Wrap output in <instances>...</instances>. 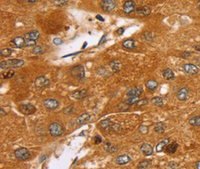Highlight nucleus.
Listing matches in <instances>:
<instances>
[{"label":"nucleus","instance_id":"obj_15","mask_svg":"<svg viewBox=\"0 0 200 169\" xmlns=\"http://www.w3.org/2000/svg\"><path fill=\"white\" fill-rule=\"evenodd\" d=\"M187 95H188V89L184 87V88H182L179 90L178 93H177L176 96L178 100L184 101L187 99Z\"/></svg>","mask_w":200,"mask_h":169},{"label":"nucleus","instance_id":"obj_32","mask_svg":"<svg viewBox=\"0 0 200 169\" xmlns=\"http://www.w3.org/2000/svg\"><path fill=\"white\" fill-rule=\"evenodd\" d=\"M11 53H12V51H11V49L9 48L3 49L1 50V52H0V55H1V56L4 57H8L11 56Z\"/></svg>","mask_w":200,"mask_h":169},{"label":"nucleus","instance_id":"obj_13","mask_svg":"<svg viewBox=\"0 0 200 169\" xmlns=\"http://www.w3.org/2000/svg\"><path fill=\"white\" fill-rule=\"evenodd\" d=\"M87 95H88V92L86 89L83 90H78V91H75L72 93V97L77 100L82 99L86 97Z\"/></svg>","mask_w":200,"mask_h":169},{"label":"nucleus","instance_id":"obj_44","mask_svg":"<svg viewBox=\"0 0 200 169\" xmlns=\"http://www.w3.org/2000/svg\"><path fill=\"white\" fill-rule=\"evenodd\" d=\"M190 55H191V53H190V52H184V53L181 54V57L184 58V59H187V58L188 57H190Z\"/></svg>","mask_w":200,"mask_h":169},{"label":"nucleus","instance_id":"obj_18","mask_svg":"<svg viewBox=\"0 0 200 169\" xmlns=\"http://www.w3.org/2000/svg\"><path fill=\"white\" fill-rule=\"evenodd\" d=\"M13 42L17 48H22L25 44V39L22 37H17L13 39Z\"/></svg>","mask_w":200,"mask_h":169},{"label":"nucleus","instance_id":"obj_19","mask_svg":"<svg viewBox=\"0 0 200 169\" xmlns=\"http://www.w3.org/2000/svg\"><path fill=\"white\" fill-rule=\"evenodd\" d=\"M91 116L88 113H83V114L80 115L76 119V123L78 125L82 124L86 121H88L90 119Z\"/></svg>","mask_w":200,"mask_h":169},{"label":"nucleus","instance_id":"obj_6","mask_svg":"<svg viewBox=\"0 0 200 169\" xmlns=\"http://www.w3.org/2000/svg\"><path fill=\"white\" fill-rule=\"evenodd\" d=\"M19 110L25 115H31L36 113V108L32 105L24 104L19 107Z\"/></svg>","mask_w":200,"mask_h":169},{"label":"nucleus","instance_id":"obj_41","mask_svg":"<svg viewBox=\"0 0 200 169\" xmlns=\"http://www.w3.org/2000/svg\"><path fill=\"white\" fill-rule=\"evenodd\" d=\"M143 38L146 39L147 41H152V33H146L143 34Z\"/></svg>","mask_w":200,"mask_h":169},{"label":"nucleus","instance_id":"obj_52","mask_svg":"<svg viewBox=\"0 0 200 169\" xmlns=\"http://www.w3.org/2000/svg\"><path fill=\"white\" fill-rule=\"evenodd\" d=\"M86 45H87V42H85V43H84V45L83 46V49H85V47H86Z\"/></svg>","mask_w":200,"mask_h":169},{"label":"nucleus","instance_id":"obj_40","mask_svg":"<svg viewBox=\"0 0 200 169\" xmlns=\"http://www.w3.org/2000/svg\"><path fill=\"white\" fill-rule=\"evenodd\" d=\"M102 142V138L100 135H96L94 137V143L95 145H99Z\"/></svg>","mask_w":200,"mask_h":169},{"label":"nucleus","instance_id":"obj_42","mask_svg":"<svg viewBox=\"0 0 200 169\" xmlns=\"http://www.w3.org/2000/svg\"><path fill=\"white\" fill-rule=\"evenodd\" d=\"M53 43H54V45H61V44H62L63 42H62V40L60 38H55V39L53 40Z\"/></svg>","mask_w":200,"mask_h":169},{"label":"nucleus","instance_id":"obj_53","mask_svg":"<svg viewBox=\"0 0 200 169\" xmlns=\"http://www.w3.org/2000/svg\"><path fill=\"white\" fill-rule=\"evenodd\" d=\"M198 63H199V65H200V62H198Z\"/></svg>","mask_w":200,"mask_h":169},{"label":"nucleus","instance_id":"obj_31","mask_svg":"<svg viewBox=\"0 0 200 169\" xmlns=\"http://www.w3.org/2000/svg\"><path fill=\"white\" fill-rule=\"evenodd\" d=\"M154 130L155 133H157L158 134H161L164 133L165 131V127H164V124L163 123H158L156 125V127L154 128Z\"/></svg>","mask_w":200,"mask_h":169},{"label":"nucleus","instance_id":"obj_27","mask_svg":"<svg viewBox=\"0 0 200 169\" xmlns=\"http://www.w3.org/2000/svg\"><path fill=\"white\" fill-rule=\"evenodd\" d=\"M15 75V71L12 69L9 70L8 71L4 72L1 74V79H8L12 78Z\"/></svg>","mask_w":200,"mask_h":169},{"label":"nucleus","instance_id":"obj_7","mask_svg":"<svg viewBox=\"0 0 200 169\" xmlns=\"http://www.w3.org/2000/svg\"><path fill=\"white\" fill-rule=\"evenodd\" d=\"M43 105L50 110H55L59 107V102L53 99H47L43 101Z\"/></svg>","mask_w":200,"mask_h":169},{"label":"nucleus","instance_id":"obj_2","mask_svg":"<svg viewBox=\"0 0 200 169\" xmlns=\"http://www.w3.org/2000/svg\"><path fill=\"white\" fill-rule=\"evenodd\" d=\"M71 76L77 80H82L85 77V70L82 65L74 66L69 69Z\"/></svg>","mask_w":200,"mask_h":169},{"label":"nucleus","instance_id":"obj_26","mask_svg":"<svg viewBox=\"0 0 200 169\" xmlns=\"http://www.w3.org/2000/svg\"><path fill=\"white\" fill-rule=\"evenodd\" d=\"M104 149L109 153H114L117 150L116 147H115L114 145H112L111 143H109V142H107L104 145Z\"/></svg>","mask_w":200,"mask_h":169},{"label":"nucleus","instance_id":"obj_1","mask_svg":"<svg viewBox=\"0 0 200 169\" xmlns=\"http://www.w3.org/2000/svg\"><path fill=\"white\" fill-rule=\"evenodd\" d=\"M24 65V62L22 59H8L6 61H3L0 63V67L1 69H7V68H16L21 67Z\"/></svg>","mask_w":200,"mask_h":169},{"label":"nucleus","instance_id":"obj_48","mask_svg":"<svg viewBox=\"0 0 200 169\" xmlns=\"http://www.w3.org/2000/svg\"><path fill=\"white\" fill-rule=\"evenodd\" d=\"M194 49H195V50L198 51H200V45H197L195 47H194Z\"/></svg>","mask_w":200,"mask_h":169},{"label":"nucleus","instance_id":"obj_21","mask_svg":"<svg viewBox=\"0 0 200 169\" xmlns=\"http://www.w3.org/2000/svg\"><path fill=\"white\" fill-rule=\"evenodd\" d=\"M163 77L167 81L172 80L174 79V73L170 69H166L164 70L163 71Z\"/></svg>","mask_w":200,"mask_h":169},{"label":"nucleus","instance_id":"obj_35","mask_svg":"<svg viewBox=\"0 0 200 169\" xmlns=\"http://www.w3.org/2000/svg\"><path fill=\"white\" fill-rule=\"evenodd\" d=\"M32 53L33 54H36V55L41 54V53H43V49H42V47L36 46V47H35L33 49Z\"/></svg>","mask_w":200,"mask_h":169},{"label":"nucleus","instance_id":"obj_12","mask_svg":"<svg viewBox=\"0 0 200 169\" xmlns=\"http://www.w3.org/2000/svg\"><path fill=\"white\" fill-rule=\"evenodd\" d=\"M140 150L144 156H149L153 153V147L149 144L143 143L141 145Z\"/></svg>","mask_w":200,"mask_h":169},{"label":"nucleus","instance_id":"obj_5","mask_svg":"<svg viewBox=\"0 0 200 169\" xmlns=\"http://www.w3.org/2000/svg\"><path fill=\"white\" fill-rule=\"evenodd\" d=\"M116 6L115 0H101L100 2V7L103 11L109 12L112 11Z\"/></svg>","mask_w":200,"mask_h":169},{"label":"nucleus","instance_id":"obj_9","mask_svg":"<svg viewBox=\"0 0 200 169\" xmlns=\"http://www.w3.org/2000/svg\"><path fill=\"white\" fill-rule=\"evenodd\" d=\"M135 7V3L132 1V0H128V1H127L124 3L123 5V12L126 14H129L134 11Z\"/></svg>","mask_w":200,"mask_h":169},{"label":"nucleus","instance_id":"obj_17","mask_svg":"<svg viewBox=\"0 0 200 169\" xmlns=\"http://www.w3.org/2000/svg\"><path fill=\"white\" fill-rule=\"evenodd\" d=\"M40 36L39 33L36 30H33L31 31L29 33H26L25 35V39L28 40V39H33V40H37L39 39V37Z\"/></svg>","mask_w":200,"mask_h":169},{"label":"nucleus","instance_id":"obj_11","mask_svg":"<svg viewBox=\"0 0 200 169\" xmlns=\"http://www.w3.org/2000/svg\"><path fill=\"white\" fill-rule=\"evenodd\" d=\"M143 93V89L141 87L135 86L134 87L129 89L127 92V95L128 96H135V97H140Z\"/></svg>","mask_w":200,"mask_h":169},{"label":"nucleus","instance_id":"obj_46","mask_svg":"<svg viewBox=\"0 0 200 169\" xmlns=\"http://www.w3.org/2000/svg\"><path fill=\"white\" fill-rule=\"evenodd\" d=\"M96 19L99 20V21H102V22L105 21V19H104L103 18V17H102V16H100V15H97V16H96Z\"/></svg>","mask_w":200,"mask_h":169},{"label":"nucleus","instance_id":"obj_47","mask_svg":"<svg viewBox=\"0 0 200 169\" xmlns=\"http://www.w3.org/2000/svg\"><path fill=\"white\" fill-rule=\"evenodd\" d=\"M45 159H46V156L45 155V154H43V155H42L41 157H40V159H39V162H40V163L43 162V161H45Z\"/></svg>","mask_w":200,"mask_h":169},{"label":"nucleus","instance_id":"obj_20","mask_svg":"<svg viewBox=\"0 0 200 169\" xmlns=\"http://www.w3.org/2000/svg\"><path fill=\"white\" fill-rule=\"evenodd\" d=\"M169 142H170L169 139H165L163 140V141L159 142V143L157 145V146H156V148H155L156 151H157L158 153L161 152V151L164 150V148L168 145Z\"/></svg>","mask_w":200,"mask_h":169},{"label":"nucleus","instance_id":"obj_23","mask_svg":"<svg viewBox=\"0 0 200 169\" xmlns=\"http://www.w3.org/2000/svg\"><path fill=\"white\" fill-rule=\"evenodd\" d=\"M178 148V145L177 142H173L172 144L168 145L166 147V151L170 154H173L176 152Z\"/></svg>","mask_w":200,"mask_h":169},{"label":"nucleus","instance_id":"obj_37","mask_svg":"<svg viewBox=\"0 0 200 169\" xmlns=\"http://www.w3.org/2000/svg\"><path fill=\"white\" fill-rule=\"evenodd\" d=\"M147 103H148V101H147V99H143L139 100L135 104L138 107H142L143 105H146V104H147Z\"/></svg>","mask_w":200,"mask_h":169},{"label":"nucleus","instance_id":"obj_36","mask_svg":"<svg viewBox=\"0 0 200 169\" xmlns=\"http://www.w3.org/2000/svg\"><path fill=\"white\" fill-rule=\"evenodd\" d=\"M74 109L73 107L69 106L68 107L65 108V109L63 110V113H64V114L69 115V114H71L72 113H74Z\"/></svg>","mask_w":200,"mask_h":169},{"label":"nucleus","instance_id":"obj_50","mask_svg":"<svg viewBox=\"0 0 200 169\" xmlns=\"http://www.w3.org/2000/svg\"><path fill=\"white\" fill-rule=\"evenodd\" d=\"M29 2H31V3H34L36 1V0H28Z\"/></svg>","mask_w":200,"mask_h":169},{"label":"nucleus","instance_id":"obj_14","mask_svg":"<svg viewBox=\"0 0 200 169\" xmlns=\"http://www.w3.org/2000/svg\"><path fill=\"white\" fill-rule=\"evenodd\" d=\"M152 12V10L151 8L147 7V6H143V7H140L136 9V13L138 15L142 16H147Z\"/></svg>","mask_w":200,"mask_h":169},{"label":"nucleus","instance_id":"obj_39","mask_svg":"<svg viewBox=\"0 0 200 169\" xmlns=\"http://www.w3.org/2000/svg\"><path fill=\"white\" fill-rule=\"evenodd\" d=\"M109 122L108 120H105V121H101V123H100V126L103 129H106L107 128L109 127Z\"/></svg>","mask_w":200,"mask_h":169},{"label":"nucleus","instance_id":"obj_28","mask_svg":"<svg viewBox=\"0 0 200 169\" xmlns=\"http://www.w3.org/2000/svg\"><path fill=\"white\" fill-rule=\"evenodd\" d=\"M190 125L193 127H199L200 126V116H193L189 121Z\"/></svg>","mask_w":200,"mask_h":169},{"label":"nucleus","instance_id":"obj_34","mask_svg":"<svg viewBox=\"0 0 200 169\" xmlns=\"http://www.w3.org/2000/svg\"><path fill=\"white\" fill-rule=\"evenodd\" d=\"M150 162L148 161H143L139 163V165L138 166V168H140V169H143V168H146L148 167V166L149 165Z\"/></svg>","mask_w":200,"mask_h":169},{"label":"nucleus","instance_id":"obj_25","mask_svg":"<svg viewBox=\"0 0 200 169\" xmlns=\"http://www.w3.org/2000/svg\"><path fill=\"white\" fill-rule=\"evenodd\" d=\"M158 83L157 81L155 80H149L147 81V83H146V88L149 90H153L156 89L158 87Z\"/></svg>","mask_w":200,"mask_h":169},{"label":"nucleus","instance_id":"obj_16","mask_svg":"<svg viewBox=\"0 0 200 169\" xmlns=\"http://www.w3.org/2000/svg\"><path fill=\"white\" fill-rule=\"evenodd\" d=\"M131 161V158L126 154H123V155L119 156L116 159L117 164L120 165H123L127 164V163Z\"/></svg>","mask_w":200,"mask_h":169},{"label":"nucleus","instance_id":"obj_33","mask_svg":"<svg viewBox=\"0 0 200 169\" xmlns=\"http://www.w3.org/2000/svg\"><path fill=\"white\" fill-rule=\"evenodd\" d=\"M69 0H54V4L55 5L58 7H62L65 5Z\"/></svg>","mask_w":200,"mask_h":169},{"label":"nucleus","instance_id":"obj_30","mask_svg":"<svg viewBox=\"0 0 200 169\" xmlns=\"http://www.w3.org/2000/svg\"><path fill=\"white\" fill-rule=\"evenodd\" d=\"M152 103L155 106L161 107L164 105L163 99L159 97H155L152 99Z\"/></svg>","mask_w":200,"mask_h":169},{"label":"nucleus","instance_id":"obj_51","mask_svg":"<svg viewBox=\"0 0 200 169\" xmlns=\"http://www.w3.org/2000/svg\"><path fill=\"white\" fill-rule=\"evenodd\" d=\"M198 5V7L199 9V10L200 11V1L198 3V5Z\"/></svg>","mask_w":200,"mask_h":169},{"label":"nucleus","instance_id":"obj_22","mask_svg":"<svg viewBox=\"0 0 200 169\" xmlns=\"http://www.w3.org/2000/svg\"><path fill=\"white\" fill-rule=\"evenodd\" d=\"M122 45L123 47L129 49H132L135 48V42L133 39H127L122 43Z\"/></svg>","mask_w":200,"mask_h":169},{"label":"nucleus","instance_id":"obj_29","mask_svg":"<svg viewBox=\"0 0 200 169\" xmlns=\"http://www.w3.org/2000/svg\"><path fill=\"white\" fill-rule=\"evenodd\" d=\"M140 97H135V96H129V98L127 99L126 101V103L128 105H132L137 103L139 101Z\"/></svg>","mask_w":200,"mask_h":169},{"label":"nucleus","instance_id":"obj_49","mask_svg":"<svg viewBox=\"0 0 200 169\" xmlns=\"http://www.w3.org/2000/svg\"><path fill=\"white\" fill-rule=\"evenodd\" d=\"M196 167L198 169H200V161L196 162Z\"/></svg>","mask_w":200,"mask_h":169},{"label":"nucleus","instance_id":"obj_4","mask_svg":"<svg viewBox=\"0 0 200 169\" xmlns=\"http://www.w3.org/2000/svg\"><path fill=\"white\" fill-rule=\"evenodd\" d=\"M49 131L52 136H59L64 131V129L60 124L57 123H53L49 126Z\"/></svg>","mask_w":200,"mask_h":169},{"label":"nucleus","instance_id":"obj_10","mask_svg":"<svg viewBox=\"0 0 200 169\" xmlns=\"http://www.w3.org/2000/svg\"><path fill=\"white\" fill-rule=\"evenodd\" d=\"M184 71L190 75H196L198 73V69L195 65L191 63L185 64L184 65Z\"/></svg>","mask_w":200,"mask_h":169},{"label":"nucleus","instance_id":"obj_43","mask_svg":"<svg viewBox=\"0 0 200 169\" xmlns=\"http://www.w3.org/2000/svg\"><path fill=\"white\" fill-rule=\"evenodd\" d=\"M178 165L177 164L176 162H170L169 165H168V167L169 168H176V167H178Z\"/></svg>","mask_w":200,"mask_h":169},{"label":"nucleus","instance_id":"obj_38","mask_svg":"<svg viewBox=\"0 0 200 169\" xmlns=\"http://www.w3.org/2000/svg\"><path fill=\"white\" fill-rule=\"evenodd\" d=\"M36 44V40H33V39H28L25 41V46L26 47H32L35 46Z\"/></svg>","mask_w":200,"mask_h":169},{"label":"nucleus","instance_id":"obj_24","mask_svg":"<svg viewBox=\"0 0 200 169\" xmlns=\"http://www.w3.org/2000/svg\"><path fill=\"white\" fill-rule=\"evenodd\" d=\"M109 65L112 69V71L115 73H117L120 71V63L116 62V61H112V62H110L109 63Z\"/></svg>","mask_w":200,"mask_h":169},{"label":"nucleus","instance_id":"obj_45","mask_svg":"<svg viewBox=\"0 0 200 169\" xmlns=\"http://www.w3.org/2000/svg\"><path fill=\"white\" fill-rule=\"evenodd\" d=\"M124 31H125L124 30V29L123 27H121V28H119L118 30L116 31V32L118 35L121 36V35H122L124 33Z\"/></svg>","mask_w":200,"mask_h":169},{"label":"nucleus","instance_id":"obj_8","mask_svg":"<svg viewBox=\"0 0 200 169\" xmlns=\"http://www.w3.org/2000/svg\"><path fill=\"white\" fill-rule=\"evenodd\" d=\"M50 83V80L45 76H40L35 79V87L37 88H42Z\"/></svg>","mask_w":200,"mask_h":169},{"label":"nucleus","instance_id":"obj_3","mask_svg":"<svg viewBox=\"0 0 200 169\" xmlns=\"http://www.w3.org/2000/svg\"><path fill=\"white\" fill-rule=\"evenodd\" d=\"M16 158L19 161H26L30 158V152L26 148L22 147L17 148L14 152Z\"/></svg>","mask_w":200,"mask_h":169}]
</instances>
